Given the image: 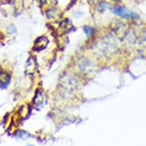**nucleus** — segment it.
<instances>
[{
    "label": "nucleus",
    "instance_id": "nucleus-1",
    "mask_svg": "<svg viewBox=\"0 0 146 146\" xmlns=\"http://www.w3.org/2000/svg\"><path fill=\"white\" fill-rule=\"evenodd\" d=\"M113 12L115 13V14H117V15H119L121 16H123V17H127V18H129V17H135V15H134L133 13H130L128 11L123 9L122 7H115L114 9H113Z\"/></svg>",
    "mask_w": 146,
    "mask_h": 146
},
{
    "label": "nucleus",
    "instance_id": "nucleus-2",
    "mask_svg": "<svg viewBox=\"0 0 146 146\" xmlns=\"http://www.w3.org/2000/svg\"><path fill=\"white\" fill-rule=\"evenodd\" d=\"M45 39L46 38L44 37H41L40 38H38L35 41V47H34L35 50H42V49H44V48H45L46 45H47V44H48V40L44 42V41Z\"/></svg>",
    "mask_w": 146,
    "mask_h": 146
},
{
    "label": "nucleus",
    "instance_id": "nucleus-3",
    "mask_svg": "<svg viewBox=\"0 0 146 146\" xmlns=\"http://www.w3.org/2000/svg\"><path fill=\"white\" fill-rule=\"evenodd\" d=\"M9 82V77L6 74L0 73V87L7 86Z\"/></svg>",
    "mask_w": 146,
    "mask_h": 146
},
{
    "label": "nucleus",
    "instance_id": "nucleus-4",
    "mask_svg": "<svg viewBox=\"0 0 146 146\" xmlns=\"http://www.w3.org/2000/svg\"><path fill=\"white\" fill-rule=\"evenodd\" d=\"M84 30H85V33H86L88 36H90V35L92 34V31H93V29H92V28H90V27H85V28H84Z\"/></svg>",
    "mask_w": 146,
    "mask_h": 146
}]
</instances>
